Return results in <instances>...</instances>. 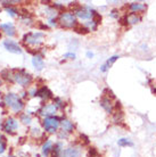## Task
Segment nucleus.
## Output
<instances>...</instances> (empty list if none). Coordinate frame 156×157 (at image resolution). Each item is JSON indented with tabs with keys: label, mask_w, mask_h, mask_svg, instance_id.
<instances>
[{
	"label": "nucleus",
	"mask_w": 156,
	"mask_h": 157,
	"mask_svg": "<svg viewBox=\"0 0 156 157\" xmlns=\"http://www.w3.org/2000/svg\"><path fill=\"white\" fill-rule=\"evenodd\" d=\"M75 31L78 32V33H80V34H87V33L89 32V30H88L86 26H76V28H75Z\"/></svg>",
	"instance_id": "nucleus-29"
},
{
	"label": "nucleus",
	"mask_w": 156,
	"mask_h": 157,
	"mask_svg": "<svg viewBox=\"0 0 156 157\" xmlns=\"http://www.w3.org/2000/svg\"><path fill=\"white\" fill-rule=\"evenodd\" d=\"M58 137L59 138H67V137H68V133H66V132L62 131V132H59V133H58Z\"/></svg>",
	"instance_id": "nucleus-35"
},
{
	"label": "nucleus",
	"mask_w": 156,
	"mask_h": 157,
	"mask_svg": "<svg viewBox=\"0 0 156 157\" xmlns=\"http://www.w3.org/2000/svg\"><path fill=\"white\" fill-rule=\"evenodd\" d=\"M58 24L64 29H75L78 25V21L73 13L63 12L59 14Z\"/></svg>",
	"instance_id": "nucleus-4"
},
{
	"label": "nucleus",
	"mask_w": 156,
	"mask_h": 157,
	"mask_svg": "<svg viewBox=\"0 0 156 157\" xmlns=\"http://www.w3.org/2000/svg\"><path fill=\"white\" fill-rule=\"evenodd\" d=\"M5 10H6V13H7L10 17H16V16L18 15V9H17L16 7H14V6L6 7V8H5Z\"/></svg>",
	"instance_id": "nucleus-24"
},
{
	"label": "nucleus",
	"mask_w": 156,
	"mask_h": 157,
	"mask_svg": "<svg viewBox=\"0 0 156 157\" xmlns=\"http://www.w3.org/2000/svg\"><path fill=\"white\" fill-rule=\"evenodd\" d=\"M35 97H39L41 100H48L53 98V92L48 89V86H42L35 90Z\"/></svg>",
	"instance_id": "nucleus-10"
},
{
	"label": "nucleus",
	"mask_w": 156,
	"mask_h": 157,
	"mask_svg": "<svg viewBox=\"0 0 156 157\" xmlns=\"http://www.w3.org/2000/svg\"><path fill=\"white\" fill-rule=\"evenodd\" d=\"M20 1H8V0H2V1H0V4L2 5L5 8L6 7H10V6H13L14 4H18Z\"/></svg>",
	"instance_id": "nucleus-28"
},
{
	"label": "nucleus",
	"mask_w": 156,
	"mask_h": 157,
	"mask_svg": "<svg viewBox=\"0 0 156 157\" xmlns=\"http://www.w3.org/2000/svg\"><path fill=\"white\" fill-rule=\"evenodd\" d=\"M63 150V144L62 142H57L53 145V149H51L50 154L51 157H60V153Z\"/></svg>",
	"instance_id": "nucleus-21"
},
{
	"label": "nucleus",
	"mask_w": 156,
	"mask_h": 157,
	"mask_svg": "<svg viewBox=\"0 0 156 157\" xmlns=\"http://www.w3.org/2000/svg\"><path fill=\"white\" fill-rule=\"evenodd\" d=\"M100 106L106 110V113H108V114H112V113H113L114 106L109 97H103V98L100 99Z\"/></svg>",
	"instance_id": "nucleus-14"
},
{
	"label": "nucleus",
	"mask_w": 156,
	"mask_h": 157,
	"mask_svg": "<svg viewBox=\"0 0 156 157\" xmlns=\"http://www.w3.org/2000/svg\"><path fill=\"white\" fill-rule=\"evenodd\" d=\"M0 13H1V9H0Z\"/></svg>",
	"instance_id": "nucleus-40"
},
{
	"label": "nucleus",
	"mask_w": 156,
	"mask_h": 157,
	"mask_svg": "<svg viewBox=\"0 0 156 157\" xmlns=\"http://www.w3.org/2000/svg\"><path fill=\"white\" fill-rule=\"evenodd\" d=\"M60 128H62V131L64 132H66V133H72L73 131H74V124L70 121V120H67V118H63L62 121H60Z\"/></svg>",
	"instance_id": "nucleus-15"
},
{
	"label": "nucleus",
	"mask_w": 156,
	"mask_h": 157,
	"mask_svg": "<svg viewBox=\"0 0 156 157\" xmlns=\"http://www.w3.org/2000/svg\"><path fill=\"white\" fill-rule=\"evenodd\" d=\"M4 102L6 106L9 107L16 114L21 113L24 109V107H25V104L22 100V98L18 94H14V92H8L7 94H5Z\"/></svg>",
	"instance_id": "nucleus-1"
},
{
	"label": "nucleus",
	"mask_w": 156,
	"mask_h": 157,
	"mask_svg": "<svg viewBox=\"0 0 156 157\" xmlns=\"http://www.w3.org/2000/svg\"><path fill=\"white\" fill-rule=\"evenodd\" d=\"M63 118H59L57 116H50L45 117L42 120V126L47 133H56L57 130L60 126V121Z\"/></svg>",
	"instance_id": "nucleus-5"
},
{
	"label": "nucleus",
	"mask_w": 156,
	"mask_h": 157,
	"mask_svg": "<svg viewBox=\"0 0 156 157\" xmlns=\"http://www.w3.org/2000/svg\"><path fill=\"white\" fill-rule=\"evenodd\" d=\"M63 58L65 59H74L75 58V54L74 52H67L65 55L63 56Z\"/></svg>",
	"instance_id": "nucleus-32"
},
{
	"label": "nucleus",
	"mask_w": 156,
	"mask_h": 157,
	"mask_svg": "<svg viewBox=\"0 0 156 157\" xmlns=\"http://www.w3.org/2000/svg\"><path fill=\"white\" fill-rule=\"evenodd\" d=\"M48 24H49L50 26H56V25H57V21H56V18H49Z\"/></svg>",
	"instance_id": "nucleus-33"
},
{
	"label": "nucleus",
	"mask_w": 156,
	"mask_h": 157,
	"mask_svg": "<svg viewBox=\"0 0 156 157\" xmlns=\"http://www.w3.org/2000/svg\"><path fill=\"white\" fill-rule=\"evenodd\" d=\"M4 139H6V138H5V137H4V136H2V134L0 133V142L2 141V140H4Z\"/></svg>",
	"instance_id": "nucleus-37"
},
{
	"label": "nucleus",
	"mask_w": 156,
	"mask_h": 157,
	"mask_svg": "<svg viewBox=\"0 0 156 157\" xmlns=\"http://www.w3.org/2000/svg\"><path fill=\"white\" fill-rule=\"evenodd\" d=\"M87 56H88L89 58H91V57L94 56V54H92V52H90V51H88V52H87Z\"/></svg>",
	"instance_id": "nucleus-36"
},
{
	"label": "nucleus",
	"mask_w": 156,
	"mask_h": 157,
	"mask_svg": "<svg viewBox=\"0 0 156 157\" xmlns=\"http://www.w3.org/2000/svg\"><path fill=\"white\" fill-rule=\"evenodd\" d=\"M45 34L42 32H29L25 33L23 36V43L25 46L30 47H39L40 44L43 42Z\"/></svg>",
	"instance_id": "nucleus-3"
},
{
	"label": "nucleus",
	"mask_w": 156,
	"mask_h": 157,
	"mask_svg": "<svg viewBox=\"0 0 156 157\" xmlns=\"http://www.w3.org/2000/svg\"><path fill=\"white\" fill-rule=\"evenodd\" d=\"M13 71H14V82L23 88L31 86V83L33 82V78L29 72H26L24 68L13 70Z\"/></svg>",
	"instance_id": "nucleus-2"
},
{
	"label": "nucleus",
	"mask_w": 156,
	"mask_h": 157,
	"mask_svg": "<svg viewBox=\"0 0 156 157\" xmlns=\"http://www.w3.org/2000/svg\"><path fill=\"white\" fill-rule=\"evenodd\" d=\"M1 84H2V80H1V78H0V86H1Z\"/></svg>",
	"instance_id": "nucleus-38"
},
{
	"label": "nucleus",
	"mask_w": 156,
	"mask_h": 157,
	"mask_svg": "<svg viewBox=\"0 0 156 157\" xmlns=\"http://www.w3.org/2000/svg\"><path fill=\"white\" fill-rule=\"evenodd\" d=\"M124 18H125V21H127V24H131V25L139 23V22L141 21L140 16L135 14V13H130L129 15H125Z\"/></svg>",
	"instance_id": "nucleus-18"
},
{
	"label": "nucleus",
	"mask_w": 156,
	"mask_h": 157,
	"mask_svg": "<svg viewBox=\"0 0 156 157\" xmlns=\"http://www.w3.org/2000/svg\"><path fill=\"white\" fill-rule=\"evenodd\" d=\"M117 145L120 147H132L133 142L129 139H127V138H121V139L117 140Z\"/></svg>",
	"instance_id": "nucleus-23"
},
{
	"label": "nucleus",
	"mask_w": 156,
	"mask_h": 157,
	"mask_svg": "<svg viewBox=\"0 0 156 157\" xmlns=\"http://www.w3.org/2000/svg\"><path fill=\"white\" fill-rule=\"evenodd\" d=\"M20 120H21V122L23 123L24 125H30V124L32 123L31 115H29V114H22V115H21Z\"/></svg>",
	"instance_id": "nucleus-25"
},
{
	"label": "nucleus",
	"mask_w": 156,
	"mask_h": 157,
	"mask_svg": "<svg viewBox=\"0 0 156 157\" xmlns=\"http://www.w3.org/2000/svg\"><path fill=\"white\" fill-rule=\"evenodd\" d=\"M54 104L57 106V108H58V109H60V108H64V106H65V102L63 101L60 98H54Z\"/></svg>",
	"instance_id": "nucleus-27"
},
{
	"label": "nucleus",
	"mask_w": 156,
	"mask_h": 157,
	"mask_svg": "<svg viewBox=\"0 0 156 157\" xmlns=\"http://www.w3.org/2000/svg\"><path fill=\"white\" fill-rule=\"evenodd\" d=\"M0 76L6 82H14V71L13 70H9V68L2 70L0 73Z\"/></svg>",
	"instance_id": "nucleus-16"
},
{
	"label": "nucleus",
	"mask_w": 156,
	"mask_h": 157,
	"mask_svg": "<svg viewBox=\"0 0 156 157\" xmlns=\"http://www.w3.org/2000/svg\"><path fill=\"white\" fill-rule=\"evenodd\" d=\"M0 30L4 32L5 34L9 38H12L16 34V28L15 25L10 22H8V23H2L0 24Z\"/></svg>",
	"instance_id": "nucleus-12"
},
{
	"label": "nucleus",
	"mask_w": 156,
	"mask_h": 157,
	"mask_svg": "<svg viewBox=\"0 0 156 157\" xmlns=\"http://www.w3.org/2000/svg\"><path fill=\"white\" fill-rule=\"evenodd\" d=\"M4 47L9 52H13V54H22V48L18 46V43H16L13 40H5Z\"/></svg>",
	"instance_id": "nucleus-11"
},
{
	"label": "nucleus",
	"mask_w": 156,
	"mask_h": 157,
	"mask_svg": "<svg viewBox=\"0 0 156 157\" xmlns=\"http://www.w3.org/2000/svg\"><path fill=\"white\" fill-rule=\"evenodd\" d=\"M86 28L89 30V31H96L98 28V24L95 22L94 20H91V21H88L86 23Z\"/></svg>",
	"instance_id": "nucleus-26"
},
{
	"label": "nucleus",
	"mask_w": 156,
	"mask_h": 157,
	"mask_svg": "<svg viewBox=\"0 0 156 157\" xmlns=\"http://www.w3.org/2000/svg\"><path fill=\"white\" fill-rule=\"evenodd\" d=\"M111 16H112V17H114V18H117V17H119V13H117L116 9L112 10V13H111Z\"/></svg>",
	"instance_id": "nucleus-34"
},
{
	"label": "nucleus",
	"mask_w": 156,
	"mask_h": 157,
	"mask_svg": "<svg viewBox=\"0 0 156 157\" xmlns=\"http://www.w3.org/2000/svg\"><path fill=\"white\" fill-rule=\"evenodd\" d=\"M51 149H53V142L47 139L46 141L42 144V147H41V153L45 157H48L49 156V154H50Z\"/></svg>",
	"instance_id": "nucleus-17"
},
{
	"label": "nucleus",
	"mask_w": 156,
	"mask_h": 157,
	"mask_svg": "<svg viewBox=\"0 0 156 157\" xmlns=\"http://www.w3.org/2000/svg\"><path fill=\"white\" fill-rule=\"evenodd\" d=\"M17 129H18V121L15 117L6 118V121L2 124V131H5L6 133L14 134Z\"/></svg>",
	"instance_id": "nucleus-7"
},
{
	"label": "nucleus",
	"mask_w": 156,
	"mask_h": 157,
	"mask_svg": "<svg viewBox=\"0 0 156 157\" xmlns=\"http://www.w3.org/2000/svg\"><path fill=\"white\" fill-rule=\"evenodd\" d=\"M7 157H15V156H12V155H9V156H7Z\"/></svg>",
	"instance_id": "nucleus-39"
},
{
	"label": "nucleus",
	"mask_w": 156,
	"mask_h": 157,
	"mask_svg": "<svg viewBox=\"0 0 156 157\" xmlns=\"http://www.w3.org/2000/svg\"><path fill=\"white\" fill-rule=\"evenodd\" d=\"M7 149V142H6V139H4L2 141L0 142V155L4 154Z\"/></svg>",
	"instance_id": "nucleus-31"
},
{
	"label": "nucleus",
	"mask_w": 156,
	"mask_h": 157,
	"mask_svg": "<svg viewBox=\"0 0 156 157\" xmlns=\"http://www.w3.org/2000/svg\"><path fill=\"white\" fill-rule=\"evenodd\" d=\"M57 106L55 105L54 102L53 104H45L42 106L40 107L39 110H38V114L40 116H42L43 118L45 117H50V116H55L56 113H57Z\"/></svg>",
	"instance_id": "nucleus-6"
},
{
	"label": "nucleus",
	"mask_w": 156,
	"mask_h": 157,
	"mask_svg": "<svg viewBox=\"0 0 156 157\" xmlns=\"http://www.w3.org/2000/svg\"><path fill=\"white\" fill-rule=\"evenodd\" d=\"M31 134L34 138H38V137H40V136H41V131H40L39 128H32V129H31Z\"/></svg>",
	"instance_id": "nucleus-30"
},
{
	"label": "nucleus",
	"mask_w": 156,
	"mask_h": 157,
	"mask_svg": "<svg viewBox=\"0 0 156 157\" xmlns=\"http://www.w3.org/2000/svg\"><path fill=\"white\" fill-rule=\"evenodd\" d=\"M95 14V10L89 7H79L74 10V15L76 18L80 20H89L92 18Z\"/></svg>",
	"instance_id": "nucleus-8"
},
{
	"label": "nucleus",
	"mask_w": 156,
	"mask_h": 157,
	"mask_svg": "<svg viewBox=\"0 0 156 157\" xmlns=\"http://www.w3.org/2000/svg\"><path fill=\"white\" fill-rule=\"evenodd\" d=\"M129 9L132 13H139V12H144L146 9V6L144 4H140V2H131L129 5Z\"/></svg>",
	"instance_id": "nucleus-20"
},
{
	"label": "nucleus",
	"mask_w": 156,
	"mask_h": 157,
	"mask_svg": "<svg viewBox=\"0 0 156 157\" xmlns=\"http://www.w3.org/2000/svg\"><path fill=\"white\" fill-rule=\"evenodd\" d=\"M20 21H21V23L24 24V25H26V26H31V25H33V23H34L33 18H32L30 15L20 16Z\"/></svg>",
	"instance_id": "nucleus-22"
},
{
	"label": "nucleus",
	"mask_w": 156,
	"mask_h": 157,
	"mask_svg": "<svg viewBox=\"0 0 156 157\" xmlns=\"http://www.w3.org/2000/svg\"><path fill=\"white\" fill-rule=\"evenodd\" d=\"M32 65L34 67L37 71H41L43 67H45V62H43L42 55L40 54H35L32 58Z\"/></svg>",
	"instance_id": "nucleus-13"
},
{
	"label": "nucleus",
	"mask_w": 156,
	"mask_h": 157,
	"mask_svg": "<svg viewBox=\"0 0 156 157\" xmlns=\"http://www.w3.org/2000/svg\"><path fill=\"white\" fill-rule=\"evenodd\" d=\"M119 58H120V57H119L117 55L112 56L111 58L106 60V63H105V64H103L102 66H100V71H102V72H106V71H107V70L109 68V67L112 66V65H113V64L115 63V62H116V60H117Z\"/></svg>",
	"instance_id": "nucleus-19"
},
{
	"label": "nucleus",
	"mask_w": 156,
	"mask_h": 157,
	"mask_svg": "<svg viewBox=\"0 0 156 157\" xmlns=\"http://www.w3.org/2000/svg\"><path fill=\"white\" fill-rule=\"evenodd\" d=\"M82 154V148L80 146H72L66 149H63L60 157H80Z\"/></svg>",
	"instance_id": "nucleus-9"
}]
</instances>
